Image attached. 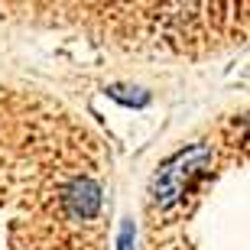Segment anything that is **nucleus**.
I'll return each mask as SVG.
<instances>
[{
	"label": "nucleus",
	"instance_id": "3",
	"mask_svg": "<svg viewBox=\"0 0 250 250\" xmlns=\"http://www.w3.org/2000/svg\"><path fill=\"white\" fill-rule=\"evenodd\" d=\"M130 234H133V228H124V234H121V250H130Z\"/></svg>",
	"mask_w": 250,
	"mask_h": 250
},
{
	"label": "nucleus",
	"instance_id": "1",
	"mask_svg": "<svg viewBox=\"0 0 250 250\" xmlns=\"http://www.w3.org/2000/svg\"><path fill=\"white\" fill-rule=\"evenodd\" d=\"M211 163V149L208 146H188L182 153L163 163V169L156 172V182H153V198H156L159 208H166L186 192V186L192 182L205 166Z\"/></svg>",
	"mask_w": 250,
	"mask_h": 250
},
{
	"label": "nucleus",
	"instance_id": "2",
	"mask_svg": "<svg viewBox=\"0 0 250 250\" xmlns=\"http://www.w3.org/2000/svg\"><path fill=\"white\" fill-rule=\"evenodd\" d=\"M62 205L72 218H82V221L84 218H98V211H101V186L91 182V179H75L72 186L65 188Z\"/></svg>",
	"mask_w": 250,
	"mask_h": 250
}]
</instances>
